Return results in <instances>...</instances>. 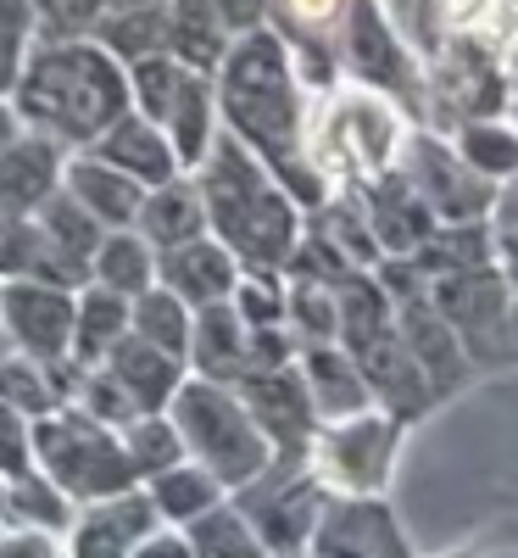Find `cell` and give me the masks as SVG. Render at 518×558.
I'll return each instance as SVG.
<instances>
[{"label":"cell","mask_w":518,"mask_h":558,"mask_svg":"<svg viewBox=\"0 0 518 558\" xmlns=\"http://www.w3.org/2000/svg\"><path fill=\"white\" fill-rule=\"evenodd\" d=\"M312 558H407V542L385 502L346 497L312 531Z\"/></svg>","instance_id":"17"},{"label":"cell","mask_w":518,"mask_h":558,"mask_svg":"<svg viewBox=\"0 0 518 558\" xmlns=\"http://www.w3.org/2000/svg\"><path fill=\"white\" fill-rule=\"evenodd\" d=\"M190 547H196V558H268L262 553L268 542L240 514H229V508H207L190 531Z\"/></svg>","instance_id":"35"},{"label":"cell","mask_w":518,"mask_h":558,"mask_svg":"<svg viewBox=\"0 0 518 558\" xmlns=\"http://www.w3.org/2000/svg\"><path fill=\"white\" fill-rule=\"evenodd\" d=\"M0 296H7V279H0Z\"/></svg>","instance_id":"47"},{"label":"cell","mask_w":518,"mask_h":558,"mask_svg":"<svg viewBox=\"0 0 518 558\" xmlns=\"http://www.w3.org/2000/svg\"><path fill=\"white\" fill-rule=\"evenodd\" d=\"M107 368L118 375V386L139 402V413H157V408H162V402H173V397H178V386H184L178 357H173L168 347L146 341V336H134V330L112 347Z\"/></svg>","instance_id":"24"},{"label":"cell","mask_w":518,"mask_h":558,"mask_svg":"<svg viewBox=\"0 0 518 558\" xmlns=\"http://www.w3.org/2000/svg\"><path fill=\"white\" fill-rule=\"evenodd\" d=\"M402 173L418 184V196L430 202V213L441 223H480L496 207L502 184L485 179L474 162L457 151V140L441 129H412L407 151H402Z\"/></svg>","instance_id":"9"},{"label":"cell","mask_w":518,"mask_h":558,"mask_svg":"<svg viewBox=\"0 0 518 558\" xmlns=\"http://www.w3.org/2000/svg\"><path fill=\"white\" fill-rule=\"evenodd\" d=\"M240 257H234L218 235H201V241H184L173 252H157V279L184 296L190 307H212V302H229L234 286H240Z\"/></svg>","instance_id":"18"},{"label":"cell","mask_w":518,"mask_h":558,"mask_svg":"<svg viewBox=\"0 0 518 558\" xmlns=\"http://www.w3.org/2000/svg\"><path fill=\"white\" fill-rule=\"evenodd\" d=\"M240 397H246L251 418L262 425V436L273 441L279 458H291V452L307 447L318 408H312V397H307V380H301L296 363H291V368H268V375H246V380H240Z\"/></svg>","instance_id":"15"},{"label":"cell","mask_w":518,"mask_h":558,"mask_svg":"<svg viewBox=\"0 0 518 558\" xmlns=\"http://www.w3.org/2000/svg\"><path fill=\"white\" fill-rule=\"evenodd\" d=\"M301 73L273 28L240 34L218 68V118L251 157L268 162V173L296 196L301 213L329 202V184L307 162V101Z\"/></svg>","instance_id":"1"},{"label":"cell","mask_w":518,"mask_h":558,"mask_svg":"<svg viewBox=\"0 0 518 558\" xmlns=\"http://www.w3.org/2000/svg\"><path fill=\"white\" fill-rule=\"evenodd\" d=\"M491 229H496L502 252H518V173H513V179H502L496 207H491Z\"/></svg>","instance_id":"39"},{"label":"cell","mask_w":518,"mask_h":558,"mask_svg":"<svg viewBox=\"0 0 518 558\" xmlns=\"http://www.w3.org/2000/svg\"><path fill=\"white\" fill-rule=\"evenodd\" d=\"M229 45H234V34H229V23L212 0H168V51L184 68L218 78Z\"/></svg>","instance_id":"25"},{"label":"cell","mask_w":518,"mask_h":558,"mask_svg":"<svg viewBox=\"0 0 518 558\" xmlns=\"http://www.w3.org/2000/svg\"><path fill=\"white\" fill-rule=\"evenodd\" d=\"M190 330H196V307L173 296L168 286H151L146 296H134V336H146L157 347H168L173 357L190 352Z\"/></svg>","instance_id":"31"},{"label":"cell","mask_w":518,"mask_h":558,"mask_svg":"<svg viewBox=\"0 0 518 558\" xmlns=\"http://www.w3.org/2000/svg\"><path fill=\"white\" fill-rule=\"evenodd\" d=\"M128 558H196V547L184 536H146L139 553H128Z\"/></svg>","instance_id":"42"},{"label":"cell","mask_w":518,"mask_h":558,"mask_svg":"<svg viewBox=\"0 0 518 558\" xmlns=\"http://www.w3.org/2000/svg\"><path fill=\"white\" fill-rule=\"evenodd\" d=\"M34 458L67 497H84V502L123 497L128 481H134L128 447H118L112 425H101V418L84 413V408L39 418L34 425Z\"/></svg>","instance_id":"7"},{"label":"cell","mask_w":518,"mask_h":558,"mask_svg":"<svg viewBox=\"0 0 518 558\" xmlns=\"http://www.w3.org/2000/svg\"><path fill=\"white\" fill-rule=\"evenodd\" d=\"M134 229L146 235L157 252H173L184 241H201L207 235V202H201V184L196 179H168L157 191H146V207H139Z\"/></svg>","instance_id":"23"},{"label":"cell","mask_w":518,"mask_h":558,"mask_svg":"<svg viewBox=\"0 0 518 558\" xmlns=\"http://www.w3.org/2000/svg\"><path fill=\"white\" fill-rule=\"evenodd\" d=\"M430 302L446 313V324L457 330V341L468 352H496V341L513 330V279L485 263V268H468V274H446L430 286ZM507 347V341H502Z\"/></svg>","instance_id":"13"},{"label":"cell","mask_w":518,"mask_h":558,"mask_svg":"<svg viewBox=\"0 0 518 558\" xmlns=\"http://www.w3.org/2000/svg\"><path fill=\"white\" fill-rule=\"evenodd\" d=\"M151 502H157V514H168V520H201L207 508H218V481L207 470H184V463H173V470L151 475Z\"/></svg>","instance_id":"34"},{"label":"cell","mask_w":518,"mask_h":558,"mask_svg":"<svg viewBox=\"0 0 518 558\" xmlns=\"http://www.w3.org/2000/svg\"><path fill=\"white\" fill-rule=\"evenodd\" d=\"M89 39H96L101 51H112L123 68L168 51V0H146V7L112 12V17L96 23V34H89Z\"/></svg>","instance_id":"28"},{"label":"cell","mask_w":518,"mask_h":558,"mask_svg":"<svg viewBox=\"0 0 518 558\" xmlns=\"http://www.w3.org/2000/svg\"><path fill=\"white\" fill-rule=\"evenodd\" d=\"M190 357L201 368V380H218V386H240L251 375V324L234 313V302L196 307Z\"/></svg>","instance_id":"21"},{"label":"cell","mask_w":518,"mask_h":558,"mask_svg":"<svg viewBox=\"0 0 518 558\" xmlns=\"http://www.w3.org/2000/svg\"><path fill=\"white\" fill-rule=\"evenodd\" d=\"M89 274H96V286H112L123 296H146L157 286V246L139 235V229H112Z\"/></svg>","instance_id":"29"},{"label":"cell","mask_w":518,"mask_h":558,"mask_svg":"<svg viewBox=\"0 0 518 558\" xmlns=\"http://www.w3.org/2000/svg\"><path fill=\"white\" fill-rule=\"evenodd\" d=\"M207 202V235H218L240 268H279L285 274L296 246H301V207L296 196L268 173L262 157H251L229 129H218L212 151L201 157V168H190Z\"/></svg>","instance_id":"3"},{"label":"cell","mask_w":518,"mask_h":558,"mask_svg":"<svg viewBox=\"0 0 518 558\" xmlns=\"http://www.w3.org/2000/svg\"><path fill=\"white\" fill-rule=\"evenodd\" d=\"M17 134H23V118H17L12 96H0V151H7V146H12Z\"/></svg>","instance_id":"43"},{"label":"cell","mask_w":518,"mask_h":558,"mask_svg":"<svg viewBox=\"0 0 518 558\" xmlns=\"http://www.w3.org/2000/svg\"><path fill=\"white\" fill-rule=\"evenodd\" d=\"M12 107L23 129H39L62 140V146H96V140L134 107L128 68L101 51L96 39H39L28 45V57L12 84Z\"/></svg>","instance_id":"2"},{"label":"cell","mask_w":518,"mask_h":558,"mask_svg":"<svg viewBox=\"0 0 518 558\" xmlns=\"http://www.w3.org/2000/svg\"><path fill=\"white\" fill-rule=\"evenodd\" d=\"M341 73L351 84L385 89V96L402 101V107L423 101V62L412 51V39L396 28V17L385 12V0H351L346 45H341Z\"/></svg>","instance_id":"8"},{"label":"cell","mask_w":518,"mask_h":558,"mask_svg":"<svg viewBox=\"0 0 518 558\" xmlns=\"http://www.w3.org/2000/svg\"><path fill=\"white\" fill-rule=\"evenodd\" d=\"M67 173V146L39 129H23L7 151H0V213L7 218H34L45 202L62 191Z\"/></svg>","instance_id":"14"},{"label":"cell","mask_w":518,"mask_h":558,"mask_svg":"<svg viewBox=\"0 0 518 558\" xmlns=\"http://www.w3.org/2000/svg\"><path fill=\"white\" fill-rule=\"evenodd\" d=\"M307 347H335L341 341V291L318 279H291V313H285Z\"/></svg>","instance_id":"33"},{"label":"cell","mask_w":518,"mask_h":558,"mask_svg":"<svg viewBox=\"0 0 518 558\" xmlns=\"http://www.w3.org/2000/svg\"><path fill=\"white\" fill-rule=\"evenodd\" d=\"M507 118H513V129H518V45L507 51Z\"/></svg>","instance_id":"44"},{"label":"cell","mask_w":518,"mask_h":558,"mask_svg":"<svg viewBox=\"0 0 518 558\" xmlns=\"http://www.w3.org/2000/svg\"><path fill=\"white\" fill-rule=\"evenodd\" d=\"M28 452H34V430L28 413H17L12 402H0V475H28Z\"/></svg>","instance_id":"38"},{"label":"cell","mask_w":518,"mask_h":558,"mask_svg":"<svg viewBox=\"0 0 518 558\" xmlns=\"http://www.w3.org/2000/svg\"><path fill=\"white\" fill-rule=\"evenodd\" d=\"M134 330V296L112 291V286H89L78 291V330H73V357L78 363H107L112 347Z\"/></svg>","instance_id":"27"},{"label":"cell","mask_w":518,"mask_h":558,"mask_svg":"<svg viewBox=\"0 0 518 558\" xmlns=\"http://www.w3.org/2000/svg\"><path fill=\"white\" fill-rule=\"evenodd\" d=\"M89 151L107 157L112 168H123L128 179H139L146 191H157V184H168V179L184 173V162H178V151H173V140H168L146 112H139V107H128Z\"/></svg>","instance_id":"19"},{"label":"cell","mask_w":518,"mask_h":558,"mask_svg":"<svg viewBox=\"0 0 518 558\" xmlns=\"http://www.w3.org/2000/svg\"><path fill=\"white\" fill-rule=\"evenodd\" d=\"M351 0H268V28L285 39V51L307 89L341 84V45H346Z\"/></svg>","instance_id":"11"},{"label":"cell","mask_w":518,"mask_h":558,"mask_svg":"<svg viewBox=\"0 0 518 558\" xmlns=\"http://www.w3.org/2000/svg\"><path fill=\"white\" fill-rule=\"evenodd\" d=\"M12 352H17V341H12V336H7V324H0V363H7V357H12Z\"/></svg>","instance_id":"45"},{"label":"cell","mask_w":518,"mask_h":558,"mask_svg":"<svg viewBox=\"0 0 518 558\" xmlns=\"http://www.w3.org/2000/svg\"><path fill=\"white\" fill-rule=\"evenodd\" d=\"M507 17H513V39H518V0H507Z\"/></svg>","instance_id":"46"},{"label":"cell","mask_w":518,"mask_h":558,"mask_svg":"<svg viewBox=\"0 0 518 558\" xmlns=\"http://www.w3.org/2000/svg\"><path fill=\"white\" fill-rule=\"evenodd\" d=\"M391 452H396V413H357L329 425L312 447V470L323 486H335L346 497H373L391 475Z\"/></svg>","instance_id":"10"},{"label":"cell","mask_w":518,"mask_h":558,"mask_svg":"<svg viewBox=\"0 0 518 558\" xmlns=\"http://www.w3.org/2000/svg\"><path fill=\"white\" fill-rule=\"evenodd\" d=\"M151 514H157V502L128 497V492L96 502L73 536V558H128V542H139L151 531Z\"/></svg>","instance_id":"26"},{"label":"cell","mask_w":518,"mask_h":558,"mask_svg":"<svg viewBox=\"0 0 518 558\" xmlns=\"http://www.w3.org/2000/svg\"><path fill=\"white\" fill-rule=\"evenodd\" d=\"M212 7L223 12V23H229V34H234V39L268 28V0H212Z\"/></svg>","instance_id":"40"},{"label":"cell","mask_w":518,"mask_h":558,"mask_svg":"<svg viewBox=\"0 0 518 558\" xmlns=\"http://www.w3.org/2000/svg\"><path fill=\"white\" fill-rule=\"evenodd\" d=\"M173 425L184 436V452H196L218 486H257L273 463V441L251 418L246 397L218 380H184L173 397Z\"/></svg>","instance_id":"5"},{"label":"cell","mask_w":518,"mask_h":558,"mask_svg":"<svg viewBox=\"0 0 518 558\" xmlns=\"http://www.w3.org/2000/svg\"><path fill=\"white\" fill-rule=\"evenodd\" d=\"M128 84H134V107L173 140L184 173L201 168V157L212 151V140L223 129V118H218V78L184 68L173 51H157V57L128 68Z\"/></svg>","instance_id":"6"},{"label":"cell","mask_w":518,"mask_h":558,"mask_svg":"<svg viewBox=\"0 0 518 558\" xmlns=\"http://www.w3.org/2000/svg\"><path fill=\"white\" fill-rule=\"evenodd\" d=\"M229 302H234V313H240L251 330H262V324H285V313H291V279H279V268H246Z\"/></svg>","instance_id":"36"},{"label":"cell","mask_w":518,"mask_h":558,"mask_svg":"<svg viewBox=\"0 0 518 558\" xmlns=\"http://www.w3.org/2000/svg\"><path fill=\"white\" fill-rule=\"evenodd\" d=\"M407 107L385 89L335 84L307 107V162L329 184V196H357L373 179L402 168L407 151Z\"/></svg>","instance_id":"4"},{"label":"cell","mask_w":518,"mask_h":558,"mask_svg":"<svg viewBox=\"0 0 518 558\" xmlns=\"http://www.w3.org/2000/svg\"><path fill=\"white\" fill-rule=\"evenodd\" d=\"M178 458H184L178 425H162L157 413H146V418H134V425H128V463H134V475H162V470H173Z\"/></svg>","instance_id":"37"},{"label":"cell","mask_w":518,"mask_h":558,"mask_svg":"<svg viewBox=\"0 0 518 558\" xmlns=\"http://www.w3.org/2000/svg\"><path fill=\"white\" fill-rule=\"evenodd\" d=\"M301 380H307V397H312L318 418H329V425L368 413V402H373L368 375L341 347H301Z\"/></svg>","instance_id":"22"},{"label":"cell","mask_w":518,"mask_h":558,"mask_svg":"<svg viewBox=\"0 0 518 558\" xmlns=\"http://www.w3.org/2000/svg\"><path fill=\"white\" fill-rule=\"evenodd\" d=\"M0 324H7V336L17 341L23 357L67 363L73 357V330H78V291L45 286V279H7Z\"/></svg>","instance_id":"12"},{"label":"cell","mask_w":518,"mask_h":558,"mask_svg":"<svg viewBox=\"0 0 518 558\" xmlns=\"http://www.w3.org/2000/svg\"><path fill=\"white\" fill-rule=\"evenodd\" d=\"M0 558H57V547L45 531H12L0 536Z\"/></svg>","instance_id":"41"},{"label":"cell","mask_w":518,"mask_h":558,"mask_svg":"<svg viewBox=\"0 0 518 558\" xmlns=\"http://www.w3.org/2000/svg\"><path fill=\"white\" fill-rule=\"evenodd\" d=\"M62 191H67L89 218H101L107 229H134L139 207H146V184L128 179L123 168H112V162H107V157H96V151L67 157Z\"/></svg>","instance_id":"20"},{"label":"cell","mask_w":518,"mask_h":558,"mask_svg":"<svg viewBox=\"0 0 518 558\" xmlns=\"http://www.w3.org/2000/svg\"><path fill=\"white\" fill-rule=\"evenodd\" d=\"M318 492L312 486H285L268 508H257V536L268 542V547H279V553H291L296 542H307L312 531H318Z\"/></svg>","instance_id":"32"},{"label":"cell","mask_w":518,"mask_h":558,"mask_svg":"<svg viewBox=\"0 0 518 558\" xmlns=\"http://www.w3.org/2000/svg\"><path fill=\"white\" fill-rule=\"evenodd\" d=\"M452 140L485 179L502 184V179L518 173V129H513V118H468V123L452 129Z\"/></svg>","instance_id":"30"},{"label":"cell","mask_w":518,"mask_h":558,"mask_svg":"<svg viewBox=\"0 0 518 558\" xmlns=\"http://www.w3.org/2000/svg\"><path fill=\"white\" fill-rule=\"evenodd\" d=\"M357 202H362L368 229H373V241H380L385 257H412L441 229V218L430 213V202L418 196V184L402 168L385 173V179H373L368 191H357Z\"/></svg>","instance_id":"16"}]
</instances>
